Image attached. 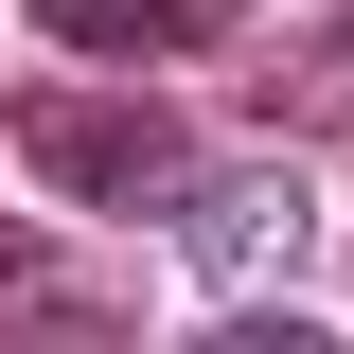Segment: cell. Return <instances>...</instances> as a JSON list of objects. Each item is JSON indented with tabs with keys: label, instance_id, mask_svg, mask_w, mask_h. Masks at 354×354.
Returning a JSON list of instances; mask_svg holds the SVG:
<instances>
[{
	"label": "cell",
	"instance_id": "3",
	"mask_svg": "<svg viewBox=\"0 0 354 354\" xmlns=\"http://www.w3.org/2000/svg\"><path fill=\"white\" fill-rule=\"evenodd\" d=\"M53 18V53H106V71H124V53H195L213 36V0H36Z\"/></svg>",
	"mask_w": 354,
	"mask_h": 354
},
{
	"label": "cell",
	"instance_id": "4",
	"mask_svg": "<svg viewBox=\"0 0 354 354\" xmlns=\"http://www.w3.org/2000/svg\"><path fill=\"white\" fill-rule=\"evenodd\" d=\"M18 283H36V230H0V319H18Z\"/></svg>",
	"mask_w": 354,
	"mask_h": 354
},
{
	"label": "cell",
	"instance_id": "2",
	"mask_svg": "<svg viewBox=\"0 0 354 354\" xmlns=\"http://www.w3.org/2000/svg\"><path fill=\"white\" fill-rule=\"evenodd\" d=\"M177 230H195L213 283H266V266H301V177H283V160H248V177H177Z\"/></svg>",
	"mask_w": 354,
	"mask_h": 354
},
{
	"label": "cell",
	"instance_id": "1",
	"mask_svg": "<svg viewBox=\"0 0 354 354\" xmlns=\"http://www.w3.org/2000/svg\"><path fill=\"white\" fill-rule=\"evenodd\" d=\"M18 160H36L71 213H177L195 142H177L142 88H36V106H18Z\"/></svg>",
	"mask_w": 354,
	"mask_h": 354
}]
</instances>
